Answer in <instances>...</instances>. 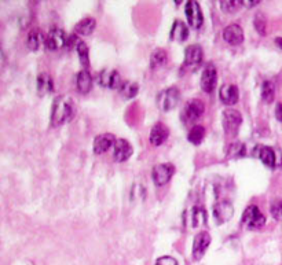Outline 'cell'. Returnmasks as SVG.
Masks as SVG:
<instances>
[{"label":"cell","instance_id":"29","mask_svg":"<svg viewBox=\"0 0 282 265\" xmlns=\"http://www.w3.org/2000/svg\"><path fill=\"white\" fill-rule=\"evenodd\" d=\"M76 51L79 54V58H80L81 65L84 67L90 66V51H88L87 44L84 41H79V44L76 47Z\"/></svg>","mask_w":282,"mask_h":265},{"label":"cell","instance_id":"16","mask_svg":"<svg viewBox=\"0 0 282 265\" xmlns=\"http://www.w3.org/2000/svg\"><path fill=\"white\" fill-rule=\"evenodd\" d=\"M219 96H220V100H222L224 105L233 106V105H235L238 102V98H240L238 88L234 84H224L220 88V91H219Z\"/></svg>","mask_w":282,"mask_h":265},{"label":"cell","instance_id":"3","mask_svg":"<svg viewBox=\"0 0 282 265\" xmlns=\"http://www.w3.org/2000/svg\"><path fill=\"white\" fill-rule=\"evenodd\" d=\"M266 223L264 214L260 212V209L255 205L248 206L245 212L242 214V224L249 228V230H257L262 228Z\"/></svg>","mask_w":282,"mask_h":265},{"label":"cell","instance_id":"14","mask_svg":"<svg viewBox=\"0 0 282 265\" xmlns=\"http://www.w3.org/2000/svg\"><path fill=\"white\" fill-rule=\"evenodd\" d=\"M202 62V48L200 46H188L185 51V65L188 69H195L201 65Z\"/></svg>","mask_w":282,"mask_h":265},{"label":"cell","instance_id":"31","mask_svg":"<svg viewBox=\"0 0 282 265\" xmlns=\"http://www.w3.org/2000/svg\"><path fill=\"white\" fill-rule=\"evenodd\" d=\"M228 158H240L245 155V146L242 143H233L227 148Z\"/></svg>","mask_w":282,"mask_h":265},{"label":"cell","instance_id":"23","mask_svg":"<svg viewBox=\"0 0 282 265\" xmlns=\"http://www.w3.org/2000/svg\"><path fill=\"white\" fill-rule=\"evenodd\" d=\"M95 27H96V22H95L94 18H84L76 25L74 32L77 34H81V36H90L94 32Z\"/></svg>","mask_w":282,"mask_h":265},{"label":"cell","instance_id":"17","mask_svg":"<svg viewBox=\"0 0 282 265\" xmlns=\"http://www.w3.org/2000/svg\"><path fill=\"white\" fill-rule=\"evenodd\" d=\"M116 139L112 133H102L96 136L94 140V152L95 154H105L110 150V147L114 146Z\"/></svg>","mask_w":282,"mask_h":265},{"label":"cell","instance_id":"25","mask_svg":"<svg viewBox=\"0 0 282 265\" xmlns=\"http://www.w3.org/2000/svg\"><path fill=\"white\" fill-rule=\"evenodd\" d=\"M46 41V37L43 36L40 30H32L28 34V47L32 50V51H37Z\"/></svg>","mask_w":282,"mask_h":265},{"label":"cell","instance_id":"19","mask_svg":"<svg viewBox=\"0 0 282 265\" xmlns=\"http://www.w3.org/2000/svg\"><path fill=\"white\" fill-rule=\"evenodd\" d=\"M256 155L262 161L263 164L269 168H274L277 165V155L276 151L267 146H259L256 148Z\"/></svg>","mask_w":282,"mask_h":265},{"label":"cell","instance_id":"11","mask_svg":"<svg viewBox=\"0 0 282 265\" xmlns=\"http://www.w3.org/2000/svg\"><path fill=\"white\" fill-rule=\"evenodd\" d=\"M234 216V207L227 201H222L214 206V217L218 224H224Z\"/></svg>","mask_w":282,"mask_h":265},{"label":"cell","instance_id":"27","mask_svg":"<svg viewBox=\"0 0 282 265\" xmlns=\"http://www.w3.org/2000/svg\"><path fill=\"white\" fill-rule=\"evenodd\" d=\"M204 136H205V128L201 125H194L188 131V139L193 145H200L204 139Z\"/></svg>","mask_w":282,"mask_h":265},{"label":"cell","instance_id":"5","mask_svg":"<svg viewBox=\"0 0 282 265\" xmlns=\"http://www.w3.org/2000/svg\"><path fill=\"white\" fill-rule=\"evenodd\" d=\"M241 124L242 117L237 110L227 109V110L223 112V128H224V132L227 135H230V136L237 135L240 128H241Z\"/></svg>","mask_w":282,"mask_h":265},{"label":"cell","instance_id":"7","mask_svg":"<svg viewBox=\"0 0 282 265\" xmlns=\"http://www.w3.org/2000/svg\"><path fill=\"white\" fill-rule=\"evenodd\" d=\"M67 36L62 29H53L50 30V33L46 36V41H44V46L50 51H57L61 50L63 47H66L67 43Z\"/></svg>","mask_w":282,"mask_h":265},{"label":"cell","instance_id":"21","mask_svg":"<svg viewBox=\"0 0 282 265\" xmlns=\"http://www.w3.org/2000/svg\"><path fill=\"white\" fill-rule=\"evenodd\" d=\"M76 84H77V89L81 93H88L91 91V88H93V77H91V74H90L87 69L79 72L77 77H76Z\"/></svg>","mask_w":282,"mask_h":265},{"label":"cell","instance_id":"6","mask_svg":"<svg viewBox=\"0 0 282 265\" xmlns=\"http://www.w3.org/2000/svg\"><path fill=\"white\" fill-rule=\"evenodd\" d=\"M185 13H186V18H188V24L194 29L202 27L204 24V17H202V11L200 4L194 1V0H190L186 3L185 7Z\"/></svg>","mask_w":282,"mask_h":265},{"label":"cell","instance_id":"35","mask_svg":"<svg viewBox=\"0 0 282 265\" xmlns=\"http://www.w3.org/2000/svg\"><path fill=\"white\" fill-rule=\"evenodd\" d=\"M156 265H179V264H178V261H176L174 257L164 256V257H160V259L156 261Z\"/></svg>","mask_w":282,"mask_h":265},{"label":"cell","instance_id":"24","mask_svg":"<svg viewBox=\"0 0 282 265\" xmlns=\"http://www.w3.org/2000/svg\"><path fill=\"white\" fill-rule=\"evenodd\" d=\"M167 62H168V54L164 50H156L150 57V66H152V69H160V67L165 66Z\"/></svg>","mask_w":282,"mask_h":265},{"label":"cell","instance_id":"8","mask_svg":"<svg viewBox=\"0 0 282 265\" xmlns=\"http://www.w3.org/2000/svg\"><path fill=\"white\" fill-rule=\"evenodd\" d=\"M174 173L175 166L172 164H160V165L155 166V169L152 172V177H153L156 186H164L171 180Z\"/></svg>","mask_w":282,"mask_h":265},{"label":"cell","instance_id":"26","mask_svg":"<svg viewBox=\"0 0 282 265\" xmlns=\"http://www.w3.org/2000/svg\"><path fill=\"white\" fill-rule=\"evenodd\" d=\"M119 89H120V92L123 96H125L128 99H131V98H135V96L138 95L139 87H138V84L134 83V81H123Z\"/></svg>","mask_w":282,"mask_h":265},{"label":"cell","instance_id":"13","mask_svg":"<svg viewBox=\"0 0 282 265\" xmlns=\"http://www.w3.org/2000/svg\"><path fill=\"white\" fill-rule=\"evenodd\" d=\"M223 39H224L226 43L231 44V46H240L242 41H244V30H242V28L240 25L231 24V25L224 28Z\"/></svg>","mask_w":282,"mask_h":265},{"label":"cell","instance_id":"33","mask_svg":"<svg viewBox=\"0 0 282 265\" xmlns=\"http://www.w3.org/2000/svg\"><path fill=\"white\" fill-rule=\"evenodd\" d=\"M271 216L278 221H282V199H276L270 206Z\"/></svg>","mask_w":282,"mask_h":265},{"label":"cell","instance_id":"36","mask_svg":"<svg viewBox=\"0 0 282 265\" xmlns=\"http://www.w3.org/2000/svg\"><path fill=\"white\" fill-rule=\"evenodd\" d=\"M276 117H277V119L282 121V105L281 103H278L276 107Z\"/></svg>","mask_w":282,"mask_h":265},{"label":"cell","instance_id":"15","mask_svg":"<svg viewBox=\"0 0 282 265\" xmlns=\"http://www.w3.org/2000/svg\"><path fill=\"white\" fill-rule=\"evenodd\" d=\"M132 155V146L125 139L116 140L114 143V159L117 162H124Z\"/></svg>","mask_w":282,"mask_h":265},{"label":"cell","instance_id":"38","mask_svg":"<svg viewBox=\"0 0 282 265\" xmlns=\"http://www.w3.org/2000/svg\"><path fill=\"white\" fill-rule=\"evenodd\" d=\"M276 44L278 47H280V48H282V39H281V37H278V39H276Z\"/></svg>","mask_w":282,"mask_h":265},{"label":"cell","instance_id":"20","mask_svg":"<svg viewBox=\"0 0 282 265\" xmlns=\"http://www.w3.org/2000/svg\"><path fill=\"white\" fill-rule=\"evenodd\" d=\"M37 93L43 96L54 91V81L51 79V76L47 73H41L37 76Z\"/></svg>","mask_w":282,"mask_h":265},{"label":"cell","instance_id":"30","mask_svg":"<svg viewBox=\"0 0 282 265\" xmlns=\"http://www.w3.org/2000/svg\"><path fill=\"white\" fill-rule=\"evenodd\" d=\"M205 223H207V212H205V209L200 207V206L193 207V226L201 227L205 226Z\"/></svg>","mask_w":282,"mask_h":265},{"label":"cell","instance_id":"34","mask_svg":"<svg viewBox=\"0 0 282 265\" xmlns=\"http://www.w3.org/2000/svg\"><path fill=\"white\" fill-rule=\"evenodd\" d=\"M255 28L256 30L259 32V34H262V36H264L266 34V18H264V15L263 14H257L255 17Z\"/></svg>","mask_w":282,"mask_h":265},{"label":"cell","instance_id":"32","mask_svg":"<svg viewBox=\"0 0 282 265\" xmlns=\"http://www.w3.org/2000/svg\"><path fill=\"white\" fill-rule=\"evenodd\" d=\"M241 0H222L220 1V7L224 13H234L238 7H241Z\"/></svg>","mask_w":282,"mask_h":265},{"label":"cell","instance_id":"18","mask_svg":"<svg viewBox=\"0 0 282 265\" xmlns=\"http://www.w3.org/2000/svg\"><path fill=\"white\" fill-rule=\"evenodd\" d=\"M168 128L164 125V124H161V122H157V124L152 128V131H150V143L156 147L161 146L162 143L168 139Z\"/></svg>","mask_w":282,"mask_h":265},{"label":"cell","instance_id":"37","mask_svg":"<svg viewBox=\"0 0 282 265\" xmlns=\"http://www.w3.org/2000/svg\"><path fill=\"white\" fill-rule=\"evenodd\" d=\"M260 1L259 0H253V1H241L242 6H247V7H253L256 6V4H259Z\"/></svg>","mask_w":282,"mask_h":265},{"label":"cell","instance_id":"1","mask_svg":"<svg viewBox=\"0 0 282 265\" xmlns=\"http://www.w3.org/2000/svg\"><path fill=\"white\" fill-rule=\"evenodd\" d=\"M74 105L73 100L66 95H61L55 98L51 107V124L53 126H60L73 118Z\"/></svg>","mask_w":282,"mask_h":265},{"label":"cell","instance_id":"28","mask_svg":"<svg viewBox=\"0 0 282 265\" xmlns=\"http://www.w3.org/2000/svg\"><path fill=\"white\" fill-rule=\"evenodd\" d=\"M262 98L266 103H271L276 98V87L271 81H264L262 86Z\"/></svg>","mask_w":282,"mask_h":265},{"label":"cell","instance_id":"4","mask_svg":"<svg viewBox=\"0 0 282 265\" xmlns=\"http://www.w3.org/2000/svg\"><path fill=\"white\" fill-rule=\"evenodd\" d=\"M204 110H205V106L200 99L188 100L182 110V119L186 124H194L197 119L201 118Z\"/></svg>","mask_w":282,"mask_h":265},{"label":"cell","instance_id":"12","mask_svg":"<svg viewBox=\"0 0 282 265\" xmlns=\"http://www.w3.org/2000/svg\"><path fill=\"white\" fill-rule=\"evenodd\" d=\"M98 83L105 88H112V89H119L121 86L120 74L112 69H105L98 74Z\"/></svg>","mask_w":282,"mask_h":265},{"label":"cell","instance_id":"10","mask_svg":"<svg viewBox=\"0 0 282 265\" xmlns=\"http://www.w3.org/2000/svg\"><path fill=\"white\" fill-rule=\"evenodd\" d=\"M218 84V72H216L215 66L212 63L207 65L201 74V88L205 92H214Z\"/></svg>","mask_w":282,"mask_h":265},{"label":"cell","instance_id":"2","mask_svg":"<svg viewBox=\"0 0 282 265\" xmlns=\"http://www.w3.org/2000/svg\"><path fill=\"white\" fill-rule=\"evenodd\" d=\"M181 100V92L176 87H169L157 95V106L162 112H169L176 107Z\"/></svg>","mask_w":282,"mask_h":265},{"label":"cell","instance_id":"22","mask_svg":"<svg viewBox=\"0 0 282 265\" xmlns=\"http://www.w3.org/2000/svg\"><path fill=\"white\" fill-rule=\"evenodd\" d=\"M171 39L175 41H185L188 37V29L186 27V24L181 20H176L174 22V25L171 28Z\"/></svg>","mask_w":282,"mask_h":265},{"label":"cell","instance_id":"9","mask_svg":"<svg viewBox=\"0 0 282 265\" xmlns=\"http://www.w3.org/2000/svg\"><path fill=\"white\" fill-rule=\"evenodd\" d=\"M209 245H211V235L208 232L202 231L197 234L193 242V259L201 260L205 252L208 250Z\"/></svg>","mask_w":282,"mask_h":265}]
</instances>
